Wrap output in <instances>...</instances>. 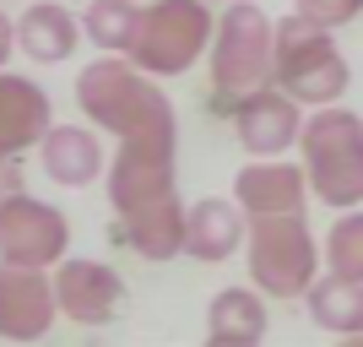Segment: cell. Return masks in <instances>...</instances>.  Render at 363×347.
<instances>
[{"label": "cell", "instance_id": "obj_1", "mask_svg": "<svg viewBox=\"0 0 363 347\" xmlns=\"http://www.w3.org/2000/svg\"><path fill=\"white\" fill-rule=\"evenodd\" d=\"M76 104L87 114L92 131L108 136H147V131H179L168 92L157 87V76L136 71L125 55H98L76 76Z\"/></svg>", "mask_w": 363, "mask_h": 347}, {"label": "cell", "instance_id": "obj_2", "mask_svg": "<svg viewBox=\"0 0 363 347\" xmlns=\"http://www.w3.org/2000/svg\"><path fill=\"white\" fill-rule=\"evenodd\" d=\"M303 152V180L320 206H363V114L342 104H325L315 114H303L298 131Z\"/></svg>", "mask_w": 363, "mask_h": 347}, {"label": "cell", "instance_id": "obj_3", "mask_svg": "<svg viewBox=\"0 0 363 347\" xmlns=\"http://www.w3.org/2000/svg\"><path fill=\"white\" fill-rule=\"evenodd\" d=\"M272 82L303 109L342 104V92L352 87L347 55L336 49L331 28H320L309 16H282L272 28Z\"/></svg>", "mask_w": 363, "mask_h": 347}, {"label": "cell", "instance_id": "obj_4", "mask_svg": "<svg viewBox=\"0 0 363 347\" xmlns=\"http://www.w3.org/2000/svg\"><path fill=\"white\" fill-rule=\"evenodd\" d=\"M217 16L206 0H152L136 11V33H130V49L125 60L147 76H184L196 60H206V44H212Z\"/></svg>", "mask_w": 363, "mask_h": 347}, {"label": "cell", "instance_id": "obj_5", "mask_svg": "<svg viewBox=\"0 0 363 347\" xmlns=\"http://www.w3.org/2000/svg\"><path fill=\"white\" fill-rule=\"evenodd\" d=\"M244 266H250V282L266 293V299H303V287L320 277V250L315 233L298 211H277V217H250L244 228Z\"/></svg>", "mask_w": 363, "mask_h": 347}, {"label": "cell", "instance_id": "obj_6", "mask_svg": "<svg viewBox=\"0 0 363 347\" xmlns=\"http://www.w3.org/2000/svg\"><path fill=\"white\" fill-rule=\"evenodd\" d=\"M206 60H212V87L223 104H239L244 92L266 87L272 82V22H266V11L250 0L223 6Z\"/></svg>", "mask_w": 363, "mask_h": 347}, {"label": "cell", "instance_id": "obj_7", "mask_svg": "<svg viewBox=\"0 0 363 347\" xmlns=\"http://www.w3.org/2000/svg\"><path fill=\"white\" fill-rule=\"evenodd\" d=\"M71 250V217L49 201L28 196L22 184L0 196V260L6 266H38L49 272Z\"/></svg>", "mask_w": 363, "mask_h": 347}, {"label": "cell", "instance_id": "obj_8", "mask_svg": "<svg viewBox=\"0 0 363 347\" xmlns=\"http://www.w3.org/2000/svg\"><path fill=\"white\" fill-rule=\"evenodd\" d=\"M174 152H179V131H147V136H120L114 158H108V206L136 211L147 201L174 190Z\"/></svg>", "mask_w": 363, "mask_h": 347}, {"label": "cell", "instance_id": "obj_9", "mask_svg": "<svg viewBox=\"0 0 363 347\" xmlns=\"http://www.w3.org/2000/svg\"><path fill=\"white\" fill-rule=\"evenodd\" d=\"M55 309L76 326H108L125 304V277L108 260H87V255H65L55 260Z\"/></svg>", "mask_w": 363, "mask_h": 347}, {"label": "cell", "instance_id": "obj_10", "mask_svg": "<svg viewBox=\"0 0 363 347\" xmlns=\"http://www.w3.org/2000/svg\"><path fill=\"white\" fill-rule=\"evenodd\" d=\"M298 131H303V104H293L277 82L244 92L233 104V136L250 158H282L288 147H298Z\"/></svg>", "mask_w": 363, "mask_h": 347}, {"label": "cell", "instance_id": "obj_11", "mask_svg": "<svg viewBox=\"0 0 363 347\" xmlns=\"http://www.w3.org/2000/svg\"><path fill=\"white\" fill-rule=\"evenodd\" d=\"M55 282L38 266H6L0 260V336L6 342H38L55 326Z\"/></svg>", "mask_w": 363, "mask_h": 347}, {"label": "cell", "instance_id": "obj_12", "mask_svg": "<svg viewBox=\"0 0 363 347\" xmlns=\"http://www.w3.org/2000/svg\"><path fill=\"white\" fill-rule=\"evenodd\" d=\"M49 125H55L49 92L33 76L0 71V163H22L28 152H38Z\"/></svg>", "mask_w": 363, "mask_h": 347}, {"label": "cell", "instance_id": "obj_13", "mask_svg": "<svg viewBox=\"0 0 363 347\" xmlns=\"http://www.w3.org/2000/svg\"><path fill=\"white\" fill-rule=\"evenodd\" d=\"M233 201L244 206V217L303 211V201H309L303 163H288V158H255V163H244L233 174Z\"/></svg>", "mask_w": 363, "mask_h": 347}, {"label": "cell", "instance_id": "obj_14", "mask_svg": "<svg viewBox=\"0 0 363 347\" xmlns=\"http://www.w3.org/2000/svg\"><path fill=\"white\" fill-rule=\"evenodd\" d=\"M244 228H250V217L239 201L201 196L184 206V255L201 266H223V260H233V250H244Z\"/></svg>", "mask_w": 363, "mask_h": 347}, {"label": "cell", "instance_id": "obj_15", "mask_svg": "<svg viewBox=\"0 0 363 347\" xmlns=\"http://www.w3.org/2000/svg\"><path fill=\"white\" fill-rule=\"evenodd\" d=\"M120 244L136 250L141 260H179L184 255V201L168 196L147 201V206L125 211L120 217Z\"/></svg>", "mask_w": 363, "mask_h": 347}, {"label": "cell", "instance_id": "obj_16", "mask_svg": "<svg viewBox=\"0 0 363 347\" xmlns=\"http://www.w3.org/2000/svg\"><path fill=\"white\" fill-rule=\"evenodd\" d=\"M38 163L55 184L87 190L104 174V141L92 136V125H49L44 141H38Z\"/></svg>", "mask_w": 363, "mask_h": 347}, {"label": "cell", "instance_id": "obj_17", "mask_svg": "<svg viewBox=\"0 0 363 347\" xmlns=\"http://www.w3.org/2000/svg\"><path fill=\"white\" fill-rule=\"evenodd\" d=\"M76 44H82V16H71L55 0H38V6H28V11L16 16V49L38 65L71 60Z\"/></svg>", "mask_w": 363, "mask_h": 347}, {"label": "cell", "instance_id": "obj_18", "mask_svg": "<svg viewBox=\"0 0 363 347\" xmlns=\"http://www.w3.org/2000/svg\"><path fill=\"white\" fill-rule=\"evenodd\" d=\"M206 336L217 347H255L266 336V293L250 287H223L206 304Z\"/></svg>", "mask_w": 363, "mask_h": 347}, {"label": "cell", "instance_id": "obj_19", "mask_svg": "<svg viewBox=\"0 0 363 347\" xmlns=\"http://www.w3.org/2000/svg\"><path fill=\"white\" fill-rule=\"evenodd\" d=\"M303 309L320 331H336V336H358L363 331V282H347V277H315L303 287Z\"/></svg>", "mask_w": 363, "mask_h": 347}, {"label": "cell", "instance_id": "obj_20", "mask_svg": "<svg viewBox=\"0 0 363 347\" xmlns=\"http://www.w3.org/2000/svg\"><path fill=\"white\" fill-rule=\"evenodd\" d=\"M136 0H92L87 16H82V33L87 44H98L104 55H125L130 49V33H136Z\"/></svg>", "mask_w": 363, "mask_h": 347}, {"label": "cell", "instance_id": "obj_21", "mask_svg": "<svg viewBox=\"0 0 363 347\" xmlns=\"http://www.w3.org/2000/svg\"><path fill=\"white\" fill-rule=\"evenodd\" d=\"M325 272L363 282V206H347L325 233Z\"/></svg>", "mask_w": 363, "mask_h": 347}, {"label": "cell", "instance_id": "obj_22", "mask_svg": "<svg viewBox=\"0 0 363 347\" xmlns=\"http://www.w3.org/2000/svg\"><path fill=\"white\" fill-rule=\"evenodd\" d=\"M293 11L336 33V28H347V22H358V16H363V0H293Z\"/></svg>", "mask_w": 363, "mask_h": 347}, {"label": "cell", "instance_id": "obj_23", "mask_svg": "<svg viewBox=\"0 0 363 347\" xmlns=\"http://www.w3.org/2000/svg\"><path fill=\"white\" fill-rule=\"evenodd\" d=\"M16 55V22L6 11H0V71H6V60Z\"/></svg>", "mask_w": 363, "mask_h": 347}, {"label": "cell", "instance_id": "obj_24", "mask_svg": "<svg viewBox=\"0 0 363 347\" xmlns=\"http://www.w3.org/2000/svg\"><path fill=\"white\" fill-rule=\"evenodd\" d=\"M6 190H16V174H11V163H0V196Z\"/></svg>", "mask_w": 363, "mask_h": 347}, {"label": "cell", "instance_id": "obj_25", "mask_svg": "<svg viewBox=\"0 0 363 347\" xmlns=\"http://www.w3.org/2000/svg\"><path fill=\"white\" fill-rule=\"evenodd\" d=\"M206 6H239V0H206Z\"/></svg>", "mask_w": 363, "mask_h": 347}]
</instances>
